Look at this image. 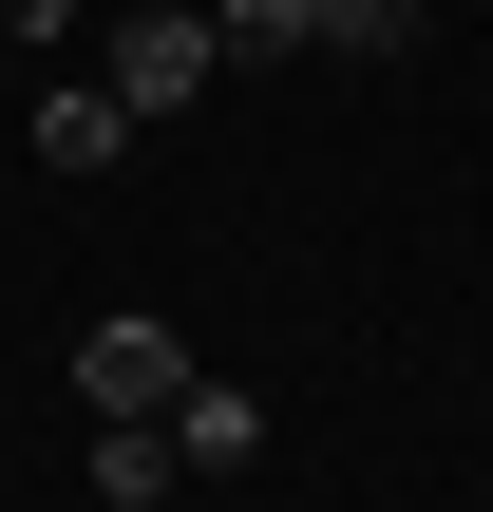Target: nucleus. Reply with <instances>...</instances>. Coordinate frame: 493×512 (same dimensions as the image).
<instances>
[{
    "label": "nucleus",
    "instance_id": "0eeeda50",
    "mask_svg": "<svg viewBox=\"0 0 493 512\" xmlns=\"http://www.w3.org/2000/svg\"><path fill=\"white\" fill-rule=\"evenodd\" d=\"M304 57H418V0H323V38Z\"/></svg>",
    "mask_w": 493,
    "mask_h": 512
},
{
    "label": "nucleus",
    "instance_id": "6e6552de",
    "mask_svg": "<svg viewBox=\"0 0 493 512\" xmlns=\"http://www.w3.org/2000/svg\"><path fill=\"white\" fill-rule=\"evenodd\" d=\"M0 19H19V38H38V57H76V0H0Z\"/></svg>",
    "mask_w": 493,
    "mask_h": 512
},
{
    "label": "nucleus",
    "instance_id": "7ed1b4c3",
    "mask_svg": "<svg viewBox=\"0 0 493 512\" xmlns=\"http://www.w3.org/2000/svg\"><path fill=\"white\" fill-rule=\"evenodd\" d=\"M171 456H190V475H247V456H266V399L190 361V399H171Z\"/></svg>",
    "mask_w": 493,
    "mask_h": 512
},
{
    "label": "nucleus",
    "instance_id": "f03ea898",
    "mask_svg": "<svg viewBox=\"0 0 493 512\" xmlns=\"http://www.w3.org/2000/svg\"><path fill=\"white\" fill-rule=\"evenodd\" d=\"M76 399H95V418H171V399H190V342H171L152 304H114V323L76 342Z\"/></svg>",
    "mask_w": 493,
    "mask_h": 512
},
{
    "label": "nucleus",
    "instance_id": "423d86ee",
    "mask_svg": "<svg viewBox=\"0 0 493 512\" xmlns=\"http://www.w3.org/2000/svg\"><path fill=\"white\" fill-rule=\"evenodd\" d=\"M323 0H209V57H304Z\"/></svg>",
    "mask_w": 493,
    "mask_h": 512
},
{
    "label": "nucleus",
    "instance_id": "20e7f679",
    "mask_svg": "<svg viewBox=\"0 0 493 512\" xmlns=\"http://www.w3.org/2000/svg\"><path fill=\"white\" fill-rule=\"evenodd\" d=\"M114 152H133L114 76H57V95H38V171H114Z\"/></svg>",
    "mask_w": 493,
    "mask_h": 512
},
{
    "label": "nucleus",
    "instance_id": "39448f33",
    "mask_svg": "<svg viewBox=\"0 0 493 512\" xmlns=\"http://www.w3.org/2000/svg\"><path fill=\"white\" fill-rule=\"evenodd\" d=\"M152 494H190L171 418H95V512H152Z\"/></svg>",
    "mask_w": 493,
    "mask_h": 512
},
{
    "label": "nucleus",
    "instance_id": "f257e3e1",
    "mask_svg": "<svg viewBox=\"0 0 493 512\" xmlns=\"http://www.w3.org/2000/svg\"><path fill=\"white\" fill-rule=\"evenodd\" d=\"M95 76H114V114L152 133V114H190L228 57H209V19H190V0H152V19H114V38H95Z\"/></svg>",
    "mask_w": 493,
    "mask_h": 512
}]
</instances>
